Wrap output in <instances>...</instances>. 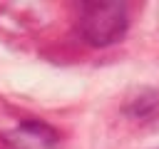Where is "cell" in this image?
<instances>
[{
  "label": "cell",
  "instance_id": "1",
  "mask_svg": "<svg viewBox=\"0 0 159 149\" xmlns=\"http://www.w3.org/2000/svg\"><path fill=\"white\" fill-rule=\"evenodd\" d=\"M127 27H129V17L122 2H87L82 7L80 32L94 47L119 42Z\"/></svg>",
  "mask_w": 159,
  "mask_h": 149
},
{
  "label": "cell",
  "instance_id": "2",
  "mask_svg": "<svg viewBox=\"0 0 159 149\" xmlns=\"http://www.w3.org/2000/svg\"><path fill=\"white\" fill-rule=\"evenodd\" d=\"M22 132H30V134H37V137H42V142H55V132L50 129V127H45V124H40V122H22Z\"/></svg>",
  "mask_w": 159,
  "mask_h": 149
}]
</instances>
